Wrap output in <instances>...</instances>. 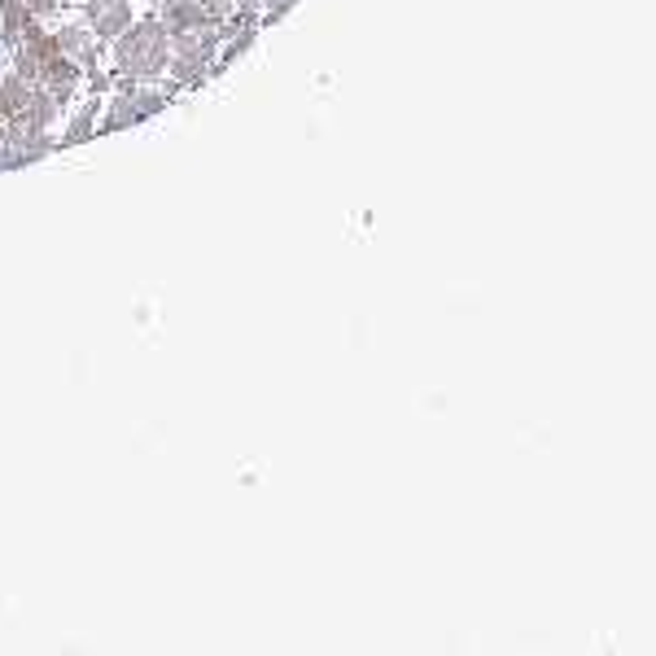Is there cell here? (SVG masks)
Segmentation results:
<instances>
[{
  "instance_id": "1",
  "label": "cell",
  "mask_w": 656,
  "mask_h": 656,
  "mask_svg": "<svg viewBox=\"0 0 656 656\" xmlns=\"http://www.w3.org/2000/svg\"><path fill=\"white\" fill-rule=\"evenodd\" d=\"M171 61V31L162 18H132V26L114 39V75L123 79H154Z\"/></svg>"
},
{
  "instance_id": "2",
  "label": "cell",
  "mask_w": 656,
  "mask_h": 656,
  "mask_svg": "<svg viewBox=\"0 0 656 656\" xmlns=\"http://www.w3.org/2000/svg\"><path fill=\"white\" fill-rule=\"evenodd\" d=\"M224 35H228L224 26H219V31L202 26V31L171 35V61H167L171 79H176L180 88H193V83H202V79L211 75V66H215V44H219Z\"/></svg>"
},
{
  "instance_id": "3",
  "label": "cell",
  "mask_w": 656,
  "mask_h": 656,
  "mask_svg": "<svg viewBox=\"0 0 656 656\" xmlns=\"http://www.w3.org/2000/svg\"><path fill=\"white\" fill-rule=\"evenodd\" d=\"M57 145L44 136V132H31V127H18V123H4V132H0V167L4 171H18V167H26V162H39V158H48Z\"/></svg>"
},
{
  "instance_id": "4",
  "label": "cell",
  "mask_w": 656,
  "mask_h": 656,
  "mask_svg": "<svg viewBox=\"0 0 656 656\" xmlns=\"http://www.w3.org/2000/svg\"><path fill=\"white\" fill-rule=\"evenodd\" d=\"M167 92H127V97H114L110 105H105V118H101V127H97V136H105V132H123V127H132V123H140L145 114H158V110H167Z\"/></svg>"
},
{
  "instance_id": "5",
  "label": "cell",
  "mask_w": 656,
  "mask_h": 656,
  "mask_svg": "<svg viewBox=\"0 0 656 656\" xmlns=\"http://www.w3.org/2000/svg\"><path fill=\"white\" fill-rule=\"evenodd\" d=\"M83 22L92 26L97 39H118L132 26V0H83Z\"/></svg>"
},
{
  "instance_id": "6",
  "label": "cell",
  "mask_w": 656,
  "mask_h": 656,
  "mask_svg": "<svg viewBox=\"0 0 656 656\" xmlns=\"http://www.w3.org/2000/svg\"><path fill=\"white\" fill-rule=\"evenodd\" d=\"M57 35V48L79 66V70H92L97 66V53H101V39L92 35V26L83 22H70V26H61V31H53Z\"/></svg>"
},
{
  "instance_id": "7",
  "label": "cell",
  "mask_w": 656,
  "mask_h": 656,
  "mask_svg": "<svg viewBox=\"0 0 656 656\" xmlns=\"http://www.w3.org/2000/svg\"><path fill=\"white\" fill-rule=\"evenodd\" d=\"M162 26L171 31V35H184V31H202V26H211L206 22V9H202V0H162Z\"/></svg>"
},
{
  "instance_id": "8",
  "label": "cell",
  "mask_w": 656,
  "mask_h": 656,
  "mask_svg": "<svg viewBox=\"0 0 656 656\" xmlns=\"http://www.w3.org/2000/svg\"><path fill=\"white\" fill-rule=\"evenodd\" d=\"M31 97H35V83H26L22 75H0V118L4 123H18L31 110Z\"/></svg>"
},
{
  "instance_id": "9",
  "label": "cell",
  "mask_w": 656,
  "mask_h": 656,
  "mask_svg": "<svg viewBox=\"0 0 656 656\" xmlns=\"http://www.w3.org/2000/svg\"><path fill=\"white\" fill-rule=\"evenodd\" d=\"M39 18L22 4V0H0V35H4V44H22V35L35 26Z\"/></svg>"
},
{
  "instance_id": "10",
  "label": "cell",
  "mask_w": 656,
  "mask_h": 656,
  "mask_svg": "<svg viewBox=\"0 0 656 656\" xmlns=\"http://www.w3.org/2000/svg\"><path fill=\"white\" fill-rule=\"evenodd\" d=\"M97 118H101V101L92 97V101H83V110H79L75 123L66 127V140H61V145H83V140H92V136H97Z\"/></svg>"
},
{
  "instance_id": "11",
  "label": "cell",
  "mask_w": 656,
  "mask_h": 656,
  "mask_svg": "<svg viewBox=\"0 0 656 656\" xmlns=\"http://www.w3.org/2000/svg\"><path fill=\"white\" fill-rule=\"evenodd\" d=\"M202 9H206V22H211V26H224V22L233 18V0H202Z\"/></svg>"
},
{
  "instance_id": "12",
  "label": "cell",
  "mask_w": 656,
  "mask_h": 656,
  "mask_svg": "<svg viewBox=\"0 0 656 656\" xmlns=\"http://www.w3.org/2000/svg\"><path fill=\"white\" fill-rule=\"evenodd\" d=\"M22 4H26V9H31V13H35V18H53V13H57V4H61V0H22Z\"/></svg>"
},
{
  "instance_id": "13",
  "label": "cell",
  "mask_w": 656,
  "mask_h": 656,
  "mask_svg": "<svg viewBox=\"0 0 656 656\" xmlns=\"http://www.w3.org/2000/svg\"><path fill=\"white\" fill-rule=\"evenodd\" d=\"M263 4H268V18L276 22V18H281V13H285V9L294 4V0H263Z\"/></svg>"
},
{
  "instance_id": "14",
  "label": "cell",
  "mask_w": 656,
  "mask_h": 656,
  "mask_svg": "<svg viewBox=\"0 0 656 656\" xmlns=\"http://www.w3.org/2000/svg\"><path fill=\"white\" fill-rule=\"evenodd\" d=\"M233 4H241V9H250V13H255V9L263 4V0H233Z\"/></svg>"
},
{
  "instance_id": "15",
  "label": "cell",
  "mask_w": 656,
  "mask_h": 656,
  "mask_svg": "<svg viewBox=\"0 0 656 656\" xmlns=\"http://www.w3.org/2000/svg\"><path fill=\"white\" fill-rule=\"evenodd\" d=\"M70 4H83V0H70Z\"/></svg>"
},
{
  "instance_id": "16",
  "label": "cell",
  "mask_w": 656,
  "mask_h": 656,
  "mask_svg": "<svg viewBox=\"0 0 656 656\" xmlns=\"http://www.w3.org/2000/svg\"><path fill=\"white\" fill-rule=\"evenodd\" d=\"M0 171H4V167H0Z\"/></svg>"
}]
</instances>
